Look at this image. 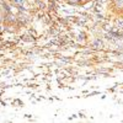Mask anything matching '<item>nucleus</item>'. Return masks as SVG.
Masks as SVG:
<instances>
[{
    "label": "nucleus",
    "instance_id": "7ed1b4c3",
    "mask_svg": "<svg viewBox=\"0 0 123 123\" xmlns=\"http://www.w3.org/2000/svg\"><path fill=\"white\" fill-rule=\"evenodd\" d=\"M1 21H4V16L0 15V22H1Z\"/></svg>",
    "mask_w": 123,
    "mask_h": 123
},
{
    "label": "nucleus",
    "instance_id": "f257e3e1",
    "mask_svg": "<svg viewBox=\"0 0 123 123\" xmlns=\"http://www.w3.org/2000/svg\"><path fill=\"white\" fill-rule=\"evenodd\" d=\"M4 21L9 25H12V24H16L17 22V17L15 15H12L11 12H7L5 16H4Z\"/></svg>",
    "mask_w": 123,
    "mask_h": 123
},
{
    "label": "nucleus",
    "instance_id": "f03ea898",
    "mask_svg": "<svg viewBox=\"0 0 123 123\" xmlns=\"http://www.w3.org/2000/svg\"><path fill=\"white\" fill-rule=\"evenodd\" d=\"M92 46H94L95 48H100V47H102V42H101L100 39H96V41L92 42Z\"/></svg>",
    "mask_w": 123,
    "mask_h": 123
}]
</instances>
